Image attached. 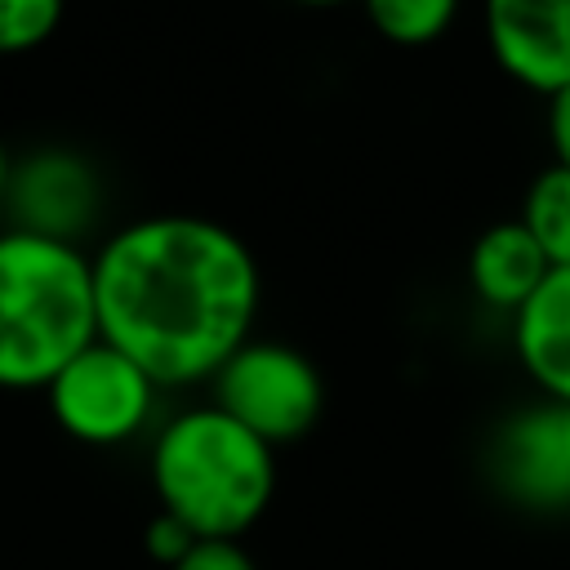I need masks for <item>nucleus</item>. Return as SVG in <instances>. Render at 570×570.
<instances>
[{
  "instance_id": "1",
  "label": "nucleus",
  "mask_w": 570,
  "mask_h": 570,
  "mask_svg": "<svg viewBox=\"0 0 570 570\" xmlns=\"http://www.w3.org/2000/svg\"><path fill=\"white\" fill-rule=\"evenodd\" d=\"M98 338L165 387L209 383L249 338L263 276L249 245L205 214H147L94 254Z\"/></svg>"
},
{
  "instance_id": "2",
  "label": "nucleus",
  "mask_w": 570,
  "mask_h": 570,
  "mask_svg": "<svg viewBox=\"0 0 570 570\" xmlns=\"http://www.w3.org/2000/svg\"><path fill=\"white\" fill-rule=\"evenodd\" d=\"M94 338L89 254L13 227L0 232V392H45Z\"/></svg>"
},
{
  "instance_id": "3",
  "label": "nucleus",
  "mask_w": 570,
  "mask_h": 570,
  "mask_svg": "<svg viewBox=\"0 0 570 570\" xmlns=\"http://www.w3.org/2000/svg\"><path fill=\"white\" fill-rule=\"evenodd\" d=\"M151 490L196 539H240L276 494V450L214 401L191 405L156 432Z\"/></svg>"
},
{
  "instance_id": "4",
  "label": "nucleus",
  "mask_w": 570,
  "mask_h": 570,
  "mask_svg": "<svg viewBox=\"0 0 570 570\" xmlns=\"http://www.w3.org/2000/svg\"><path fill=\"white\" fill-rule=\"evenodd\" d=\"M209 383L214 405L272 450L303 441L325 410V383L316 365L276 338H245Z\"/></svg>"
},
{
  "instance_id": "5",
  "label": "nucleus",
  "mask_w": 570,
  "mask_h": 570,
  "mask_svg": "<svg viewBox=\"0 0 570 570\" xmlns=\"http://www.w3.org/2000/svg\"><path fill=\"white\" fill-rule=\"evenodd\" d=\"M156 396L160 387L147 379V370H138L125 352L102 338L80 347L45 387L53 423L80 445L134 441L151 419Z\"/></svg>"
},
{
  "instance_id": "6",
  "label": "nucleus",
  "mask_w": 570,
  "mask_h": 570,
  "mask_svg": "<svg viewBox=\"0 0 570 570\" xmlns=\"http://www.w3.org/2000/svg\"><path fill=\"white\" fill-rule=\"evenodd\" d=\"M4 205L13 209V232L80 245L102 209V187L85 156L67 147H45L13 160Z\"/></svg>"
},
{
  "instance_id": "7",
  "label": "nucleus",
  "mask_w": 570,
  "mask_h": 570,
  "mask_svg": "<svg viewBox=\"0 0 570 570\" xmlns=\"http://www.w3.org/2000/svg\"><path fill=\"white\" fill-rule=\"evenodd\" d=\"M490 58L530 94L570 85V0H481Z\"/></svg>"
},
{
  "instance_id": "8",
  "label": "nucleus",
  "mask_w": 570,
  "mask_h": 570,
  "mask_svg": "<svg viewBox=\"0 0 570 570\" xmlns=\"http://www.w3.org/2000/svg\"><path fill=\"white\" fill-rule=\"evenodd\" d=\"M494 476L525 508H570V459L552 401L512 414L494 441Z\"/></svg>"
},
{
  "instance_id": "9",
  "label": "nucleus",
  "mask_w": 570,
  "mask_h": 570,
  "mask_svg": "<svg viewBox=\"0 0 570 570\" xmlns=\"http://www.w3.org/2000/svg\"><path fill=\"white\" fill-rule=\"evenodd\" d=\"M512 347L543 401H570V267H552L512 312Z\"/></svg>"
},
{
  "instance_id": "10",
  "label": "nucleus",
  "mask_w": 570,
  "mask_h": 570,
  "mask_svg": "<svg viewBox=\"0 0 570 570\" xmlns=\"http://www.w3.org/2000/svg\"><path fill=\"white\" fill-rule=\"evenodd\" d=\"M543 249L530 240V232L517 218H503L485 227L468 249V285L472 294L494 312H517L548 276Z\"/></svg>"
},
{
  "instance_id": "11",
  "label": "nucleus",
  "mask_w": 570,
  "mask_h": 570,
  "mask_svg": "<svg viewBox=\"0 0 570 570\" xmlns=\"http://www.w3.org/2000/svg\"><path fill=\"white\" fill-rule=\"evenodd\" d=\"M517 223L543 249L548 267H570V169L548 165L530 178Z\"/></svg>"
},
{
  "instance_id": "12",
  "label": "nucleus",
  "mask_w": 570,
  "mask_h": 570,
  "mask_svg": "<svg viewBox=\"0 0 570 570\" xmlns=\"http://www.w3.org/2000/svg\"><path fill=\"white\" fill-rule=\"evenodd\" d=\"M361 9L387 45L423 49L454 27L463 0H361Z\"/></svg>"
},
{
  "instance_id": "13",
  "label": "nucleus",
  "mask_w": 570,
  "mask_h": 570,
  "mask_svg": "<svg viewBox=\"0 0 570 570\" xmlns=\"http://www.w3.org/2000/svg\"><path fill=\"white\" fill-rule=\"evenodd\" d=\"M67 0H0V58L31 53L62 27Z\"/></svg>"
},
{
  "instance_id": "14",
  "label": "nucleus",
  "mask_w": 570,
  "mask_h": 570,
  "mask_svg": "<svg viewBox=\"0 0 570 570\" xmlns=\"http://www.w3.org/2000/svg\"><path fill=\"white\" fill-rule=\"evenodd\" d=\"M169 570H258V561L245 552L240 539H196L183 561Z\"/></svg>"
},
{
  "instance_id": "15",
  "label": "nucleus",
  "mask_w": 570,
  "mask_h": 570,
  "mask_svg": "<svg viewBox=\"0 0 570 570\" xmlns=\"http://www.w3.org/2000/svg\"><path fill=\"white\" fill-rule=\"evenodd\" d=\"M196 543V534L183 525V521H174L169 512H156L151 521H147V530H142V548H147V557L156 561V566H174V561H183L187 557V548Z\"/></svg>"
},
{
  "instance_id": "16",
  "label": "nucleus",
  "mask_w": 570,
  "mask_h": 570,
  "mask_svg": "<svg viewBox=\"0 0 570 570\" xmlns=\"http://www.w3.org/2000/svg\"><path fill=\"white\" fill-rule=\"evenodd\" d=\"M548 142H552V165L570 169V85L548 94Z\"/></svg>"
},
{
  "instance_id": "17",
  "label": "nucleus",
  "mask_w": 570,
  "mask_h": 570,
  "mask_svg": "<svg viewBox=\"0 0 570 570\" xmlns=\"http://www.w3.org/2000/svg\"><path fill=\"white\" fill-rule=\"evenodd\" d=\"M9 169H13V156L4 147V138H0V200H4V187H9Z\"/></svg>"
},
{
  "instance_id": "18",
  "label": "nucleus",
  "mask_w": 570,
  "mask_h": 570,
  "mask_svg": "<svg viewBox=\"0 0 570 570\" xmlns=\"http://www.w3.org/2000/svg\"><path fill=\"white\" fill-rule=\"evenodd\" d=\"M298 4H307V9H334V4H352V0H298Z\"/></svg>"
}]
</instances>
